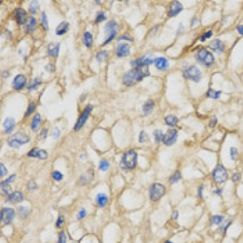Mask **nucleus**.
<instances>
[{
	"label": "nucleus",
	"mask_w": 243,
	"mask_h": 243,
	"mask_svg": "<svg viewBox=\"0 0 243 243\" xmlns=\"http://www.w3.org/2000/svg\"><path fill=\"white\" fill-rule=\"evenodd\" d=\"M155 66L157 67V69L160 70V71H164V70H166L169 67V62H168L167 59L166 58H157V59H155Z\"/></svg>",
	"instance_id": "19"
},
{
	"label": "nucleus",
	"mask_w": 243,
	"mask_h": 243,
	"mask_svg": "<svg viewBox=\"0 0 243 243\" xmlns=\"http://www.w3.org/2000/svg\"><path fill=\"white\" fill-rule=\"evenodd\" d=\"M196 59L199 60L203 65L207 66V67H211L213 65L214 62H215V58L212 55L211 52L206 50V49H201L199 50V52L196 55Z\"/></svg>",
	"instance_id": "4"
},
{
	"label": "nucleus",
	"mask_w": 243,
	"mask_h": 243,
	"mask_svg": "<svg viewBox=\"0 0 243 243\" xmlns=\"http://www.w3.org/2000/svg\"><path fill=\"white\" fill-rule=\"evenodd\" d=\"M41 84H42V82H41L40 79L37 78V79H35V80L32 81V84H30L29 86V90H33V89H35V88H38V87Z\"/></svg>",
	"instance_id": "37"
},
{
	"label": "nucleus",
	"mask_w": 243,
	"mask_h": 243,
	"mask_svg": "<svg viewBox=\"0 0 243 243\" xmlns=\"http://www.w3.org/2000/svg\"><path fill=\"white\" fill-rule=\"evenodd\" d=\"M109 168V163L105 160H102L100 162V166H99V169L102 171H106Z\"/></svg>",
	"instance_id": "38"
},
{
	"label": "nucleus",
	"mask_w": 243,
	"mask_h": 243,
	"mask_svg": "<svg viewBox=\"0 0 243 243\" xmlns=\"http://www.w3.org/2000/svg\"><path fill=\"white\" fill-rule=\"evenodd\" d=\"M148 139V135L145 133L144 130H142V131L139 133V143H144L145 142V141H147Z\"/></svg>",
	"instance_id": "42"
},
{
	"label": "nucleus",
	"mask_w": 243,
	"mask_h": 243,
	"mask_svg": "<svg viewBox=\"0 0 243 243\" xmlns=\"http://www.w3.org/2000/svg\"><path fill=\"white\" fill-rule=\"evenodd\" d=\"M15 119L12 118V117H7V118L5 119L4 122H3V127H4L6 134H10V133H11V131H12V130H14V128H15Z\"/></svg>",
	"instance_id": "18"
},
{
	"label": "nucleus",
	"mask_w": 243,
	"mask_h": 243,
	"mask_svg": "<svg viewBox=\"0 0 243 243\" xmlns=\"http://www.w3.org/2000/svg\"><path fill=\"white\" fill-rule=\"evenodd\" d=\"M183 9L182 3L178 1H174L170 3V8H169V12L168 15L170 17H174L178 15Z\"/></svg>",
	"instance_id": "13"
},
{
	"label": "nucleus",
	"mask_w": 243,
	"mask_h": 243,
	"mask_svg": "<svg viewBox=\"0 0 243 243\" xmlns=\"http://www.w3.org/2000/svg\"><path fill=\"white\" fill-rule=\"evenodd\" d=\"M181 178H182V177H181L180 172H179V171H176V172L173 174L172 176L170 177V182H171V183H174V182H177L180 180Z\"/></svg>",
	"instance_id": "35"
},
{
	"label": "nucleus",
	"mask_w": 243,
	"mask_h": 243,
	"mask_svg": "<svg viewBox=\"0 0 243 243\" xmlns=\"http://www.w3.org/2000/svg\"><path fill=\"white\" fill-rule=\"evenodd\" d=\"M166 193V187L161 183H154L150 188V199L152 201H157L163 196Z\"/></svg>",
	"instance_id": "7"
},
{
	"label": "nucleus",
	"mask_w": 243,
	"mask_h": 243,
	"mask_svg": "<svg viewBox=\"0 0 243 243\" xmlns=\"http://www.w3.org/2000/svg\"><path fill=\"white\" fill-rule=\"evenodd\" d=\"M96 201L99 207L104 208L108 203V196L104 193H99L98 195H96Z\"/></svg>",
	"instance_id": "25"
},
{
	"label": "nucleus",
	"mask_w": 243,
	"mask_h": 243,
	"mask_svg": "<svg viewBox=\"0 0 243 243\" xmlns=\"http://www.w3.org/2000/svg\"><path fill=\"white\" fill-rule=\"evenodd\" d=\"M230 157L231 159L233 161H236L238 157V151L237 149L234 147H232L230 148Z\"/></svg>",
	"instance_id": "39"
},
{
	"label": "nucleus",
	"mask_w": 243,
	"mask_h": 243,
	"mask_svg": "<svg viewBox=\"0 0 243 243\" xmlns=\"http://www.w3.org/2000/svg\"><path fill=\"white\" fill-rule=\"evenodd\" d=\"M68 29H69V24L67 23V22H65V21H63V22L60 23L58 25L55 33L58 36H62L63 34H65L68 31Z\"/></svg>",
	"instance_id": "24"
},
{
	"label": "nucleus",
	"mask_w": 243,
	"mask_h": 243,
	"mask_svg": "<svg viewBox=\"0 0 243 243\" xmlns=\"http://www.w3.org/2000/svg\"><path fill=\"white\" fill-rule=\"evenodd\" d=\"M41 122H42V118H41V116L39 113H36L34 117H33V120H32L31 122V128L32 130L33 131H37L38 130V127L40 126Z\"/></svg>",
	"instance_id": "26"
},
{
	"label": "nucleus",
	"mask_w": 243,
	"mask_h": 243,
	"mask_svg": "<svg viewBox=\"0 0 243 243\" xmlns=\"http://www.w3.org/2000/svg\"><path fill=\"white\" fill-rule=\"evenodd\" d=\"M36 188H37V184L33 181H31V182H29V189L30 191H34Z\"/></svg>",
	"instance_id": "53"
},
{
	"label": "nucleus",
	"mask_w": 243,
	"mask_h": 243,
	"mask_svg": "<svg viewBox=\"0 0 243 243\" xmlns=\"http://www.w3.org/2000/svg\"><path fill=\"white\" fill-rule=\"evenodd\" d=\"M107 57H108V52L105 51H101V52H98L97 54H96V59L97 60V62L101 63V62L105 61V59H107Z\"/></svg>",
	"instance_id": "31"
},
{
	"label": "nucleus",
	"mask_w": 243,
	"mask_h": 243,
	"mask_svg": "<svg viewBox=\"0 0 243 243\" xmlns=\"http://www.w3.org/2000/svg\"><path fill=\"white\" fill-rule=\"evenodd\" d=\"M231 224H232V221H231L230 220H228L225 221V223H224V224H223V226L220 228V230L222 231L223 233H225V232L227 231V229H228V228L229 226H230Z\"/></svg>",
	"instance_id": "45"
},
{
	"label": "nucleus",
	"mask_w": 243,
	"mask_h": 243,
	"mask_svg": "<svg viewBox=\"0 0 243 243\" xmlns=\"http://www.w3.org/2000/svg\"><path fill=\"white\" fill-rule=\"evenodd\" d=\"M26 83H27V79L24 75H18L14 78L12 81V88L16 90H20L22 88L25 86Z\"/></svg>",
	"instance_id": "14"
},
{
	"label": "nucleus",
	"mask_w": 243,
	"mask_h": 243,
	"mask_svg": "<svg viewBox=\"0 0 243 243\" xmlns=\"http://www.w3.org/2000/svg\"><path fill=\"white\" fill-rule=\"evenodd\" d=\"M92 110V105H87L86 108H85L84 111H83V113H81V115L80 116L79 118H78L76 125H75V126H74V130L78 131V130H80V129L84 126V125L85 124L87 120H88V117H89V115H90V113Z\"/></svg>",
	"instance_id": "10"
},
{
	"label": "nucleus",
	"mask_w": 243,
	"mask_h": 243,
	"mask_svg": "<svg viewBox=\"0 0 243 243\" xmlns=\"http://www.w3.org/2000/svg\"><path fill=\"white\" fill-rule=\"evenodd\" d=\"M154 107H155V102L153 100H148L146 102L144 103V105L143 106V110H144V113L145 115H149L151 114L152 112L153 111L154 109Z\"/></svg>",
	"instance_id": "21"
},
{
	"label": "nucleus",
	"mask_w": 243,
	"mask_h": 243,
	"mask_svg": "<svg viewBox=\"0 0 243 243\" xmlns=\"http://www.w3.org/2000/svg\"><path fill=\"white\" fill-rule=\"evenodd\" d=\"M15 20L19 24H24L28 22L27 12L23 8H17L15 11Z\"/></svg>",
	"instance_id": "15"
},
{
	"label": "nucleus",
	"mask_w": 243,
	"mask_h": 243,
	"mask_svg": "<svg viewBox=\"0 0 243 243\" xmlns=\"http://www.w3.org/2000/svg\"><path fill=\"white\" fill-rule=\"evenodd\" d=\"M1 189H2V193L4 195H9L11 193V187L9 185V183H6V182H2L1 183Z\"/></svg>",
	"instance_id": "32"
},
{
	"label": "nucleus",
	"mask_w": 243,
	"mask_h": 243,
	"mask_svg": "<svg viewBox=\"0 0 243 243\" xmlns=\"http://www.w3.org/2000/svg\"><path fill=\"white\" fill-rule=\"evenodd\" d=\"M154 62H155L154 55H152V54H148V55H144V56L136 59V60L132 61L130 64L135 68V67H148V65L154 63Z\"/></svg>",
	"instance_id": "9"
},
{
	"label": "nucleus",
	"mask_w": 243,
	"mask_h": 243,
	"mask_svg": "<svg viewBox=\"0 0 243 243\" xmlns=\"http://www.w3.org/2000/svg\"><path fill=\"white\" fill-rule=\"evenodd\" d=\"M39 10V4L38 1H31L29 3V11L32 14H37Z\"/></svg>",
	"instance_id": "30"
},
{
	"label": "nucleus",
	"mask_w": 243,
	"mask_h": 243,
	"mask_svg": "<svg viewBox=\"0 0 243 243\" xmlns=\"http://www.w3.org/2000/svg\"><path fill=\"white\" fill-rule=\"evenodd\" d=\"M232 180H233L234 182H239V181L241 180V175H240V174H238V173L235 174L233 176V178H232Z\"/></svg>",
	"instance_id": "54"
},
{
	"label": "nucleus",
	"mask_w": 243,
	"mask_h": 243,
	"mask_svg": "<svg viewBox=\"0 0 243 243\" xmlns=\"http://www.w3.org/2000/svg\"><path fill=\"white\" fill-rule=\"evenodd\" d=\"M105 20V13L104 12H99L98 15H97V16H96V23L98 24L100 23V22H102L103 20Z\"/></svg>",
	"instance_id": "48"
},
{
	"label": "nucleus",
	"mask_w": 243,
	"mask_h": 243,
	"mask_svg": "<svg viewBox=\"0 0 243 243\" xmlns=\"http://www.w3.org/2000/svg\"><path fill=\"white\" fill-rule=\"evenodd\" d=\"M52 177L55 181H60L63 179V175L59 171H54L52 174Z\"/></svg>",
	"instance_id": "44"
},
{
	"label": "nucleus",
	"mask_w": 243,
	"mask_h": 243,
	"mask_svg": "<svg viewBox=\"0 0 243 243\" xmlns=\"http://www.w3.org/2000/svg\"><path fill=\"white\" fill-rule=\"evenodd\" d=\"M38 148H35L32 149L31 151L29 152V153L28 154V157H37V155H38Z\"/></svg>",
	"instance_id": "51"
},
{
	"label": "nucleus",
	"mask_w": 243,
	"mask_h": 243,
	"mask_svg": "<svg viewBox=\"0 0 243 243\" xmlns=\"http://www.w3.org/2000/svg\"><path fill=\"white\" fill-rule=\"evenodd\" d=\"M15 216V211L12 208H5L1 211V221L5 224H8L11 222L13 218Z\"/></svg>",
	"instance_id": "12"
},
{
	"label": "nucleus",
	"mask_w": 243,
	"mask_h": 243,
	"mask_svg": "<svg viewBox=\"0 0 243 243\" xmlns=\"http://www.w3.org/2000/svg\"><path fill=\"white\" fill-rule=\"evenodd\" d=\"M24 200V195L20 191H15V192L12 193L9 195L8 199H7V201L10 202V203H20V202H22Z\"/></svg>",
	"instance_id": "20"
},
{
	"label": "nucleus",
	"mask_w": 243,
	"mask_h": 243,
	"mask_svg": "<svg viewBox=\"0 0 243 243\" xmlns=\"http://www.w3.org/2000/svg\"><path fill=\"white\" fill-rule=\"evenodd\" d=\"M178 215H179V213H178V211H175V212H174V213H173L172 218H173V219H174V220H176V219H178Z\"/></svg>",
	"instance_id": "62"
},
{
	"label": "nucleus",
	"mask_w": 243,
	"mask_h": 243,
	"mask_svg": "<svg viewBox=\"0 0 243 243\" xmlns=\"http://www.w3.org/2000/svg\"><path fill=\"white\" fill-rule=\"evenodd\" d=\"M150 75L148 67H141L133 68L125 74L123 77V83L126 86H132L141 81L146 76Z\"/></svg>",
	"instance_id": "1"
},
{
	"label": "nucleus",
	"mask_w": 243,
	"mask_h": 243,
	"mask_svg": "<svg viewBox=\"0 0 243 243\" xmlns=\"http://www.w3.org/2000/svg\"><path fill=\"white\" fill-rule=\"evenodd\" d=\"M41 20H42V26L45 30L49 29V24H48V20H47V15H46V12L43 11L42 13V17H41Z\"/></svg>",
	"instance_id": "33"
},
{
	"label": "nucleus",
	"mask_w": 243,
	"mask_h": 243,
	"mask_svg": "<svg viewBox=\"0 0 243 243\" xmlns=\"http://www.w3.org/2000/svg\"><path fill=\"white\" fill-rule=\"evenodd\" d=\"M35 108H36L35 103L32 102L31 104H30V105H29V108H28V110H27V112H26V114H25L26 117H28V116H29L30 114H31V113L34 111V109H35Z\"/></svg>",
	"instance_id": "46"
},
{
	"label": "nucleus",
	"mask_w": 243,
	"mask_h": 243,
	"mask_svg": "<svg viewBox=\"0 0 243 243\" xmlns=\"http://www.w3.org/2000/svg\"><path fill=\"white\" fill-rule=\"evenodd\" d=\"M216 123H217V119H216V117H214L213 119H212L211 121H210L209 122L210 127H214V126L216 125Z\"/></svg>",
	"instance_id": "58"
},
{
	"label": "nucleus",
	"mask_w": 243,
	"mask_h": 243,
	"mask_svg": "<svg viewBox=\"0 0 243 243\" xmlns=\"http://www.w3.org/2000/svg\"><path fill=\"white\" fill-rule=\"evenodd\" d=\"M60 130L58 127H55L52 132V136L54 139H58L60 135Z\"/></svg>",
	"instance_id": "50"
},
{
	"label": "nucleus",
	"mask_w": 243,
	"mask_h": 243,
	"mask_svg": "<svg viewBox=\"0 0 243 243\" xmlns=\"http://www.w3.org/2000/svg\"><path fill=\"white\" fill-rule=\"evenodd\" d=\"M7 174V168L5 167V166L2 163L0 164V177L1 178H3V177Z\"/></svg>",
	"instance_id": "47"
},
{
	"label": "nucleus",
	"mask_w": 243,
	"mask_h": 243,
	"mask_svg": "<svg viewBox=\"0 0 243 243\" xmlns=\"http://www.w3.org/2000/svg\"><path fill=\"white\" fill-rule=\"evenodd\" d=\"M37 157H38V158L41 160H46L47 159V157H48V153L46 152V150H43V149H38Z\"/></svg>",
	"instance_id": "36"
},
{
	"label": "nucleus",
	"mask_w": 243,
	"mask_h": 243,
	"mask_svg": "<svg viewBox=\"0 0 243 243\" xmlns=\"http://www.w3.org/2000/svg\"><path fill=\"white\" fill-rule=\"evenodd\" d=\"M36 27H37V20L34 17H30L26 23L24 29H25V32L27 33H31L32 32L35 30Z\"/></svg>",
	"instance_id": "23"
},
{
	"label": "nucleus",
	"mask_w": 243,
	"mask_h": 243,
	"mask_svg": "<svg viewBox=\"0 0 243 243\" xmlns=\"http://www.w3.org/2000/svg\"><path fill=\"white\" fill-rule=\"evenodd\" d=\"M212 178L216 183H223L228 179V174L225 168L221 165H218L212 172Z\"/></svg>",
	"instance_id": "6"
},
{
	"label": "nucleus",
	"mask_w": 243,
	"mask_h": 243,
	"mask_svg": "<svg viewBox=\"0 0 243 243\" xmlns=\"http://www.w3.org/2000/svg\"><path fill=\"white\" fill-rule=\"evenodd\" d=\"M216 194H217V195H220V194H221V191H220V190H216Z\"/></svg>",
	"instance_id": "63"
},
{
	"label": "nucleus",
	"mask_w": 243,
	"mask_h": 243,
	"mask_svg": "<svg viewBox=\"0 0 243 243\" xmlns=\"http://www.w3.org/2000/svg\"><path fill=\"white\" fill-rule=\"evenodd\" d=\"M165 122H166V123L167 124L168 126H174L178 122V118L176 116L168 115L167 117H166V118H165Z\"/></svg>",
	"instance_id": "28"
},
{
	"label": "nucleus",
	"mask_w": 243,
	"mask_h": 243,
	"mask_svg": "<svg viewBox=\"0 0 243 243\" xmlns=\"http://www.w3.org/2000/svg\"><path fill=\"white\" fill-rule=\"evenodd\" d=\"M117 29H118L117 24L116 23L115 21H109V22L105 24V33L108 35V38L105 41L103 45L108 44L109 42H111V41L113 40L116 34H117Z\"/></svg>",
	"instance_id": "8"
},
{
	"label": "nucleus",
	"mask_w": 243,
	"mask_h": 243,
	"mask_svg": "<svg viewBox=\"0 0 243 243\" xmlns=\"http://www.w3.org/2000/svg\"><path fill=\"white\" fill-rule=\"evenodd\" d=\"M93 42V38L92 35L89 33V32H86L84 34V43L87 47H91Z\"/></svg>",
	"instance_id": "27"
},
{
	"label": "nucleus",
	"mask_w": 243,
	"mask_h": 243,
	"mask_svg": "<svg viewBox=\"0 0 243 243\" xmlns=\"http://www.w3.org/2000/svg\"><path fill=\"white\" fill-rule=\"evenodd\" d=\"M19 214L21 218H26L29 214V210L25 207H20L19 208Z\"/></svg>",
	"instance_id": "41"
},
{
	"label": "nucleus",
	"mask_w": 243,
	"mask_h": 243,
	"mask_svg": "<svg viewBox=\"0 0 243 243\" xmlns=\"http://www.w3.org/2000/svg\"><path fill=\"white\" fill-rule=\"evenodd\" d=\"M153 135H154V137H155L156 142L157 143H159L162 140L164 135L161 130H154V133H153Z\"/></svg>",
	"instance_id": "34"
},
{
	"label": "nucleus",
	"mask_w": 243,
	"mask_h": 243,
	"mask_svg": "<svg viewBox=\"0 0 243 243\" xmlns=\"http://www.w3.org/2000/svg\"><path fill=\"white\" fill-rule=\"evenodd\" d=\"M220 94H221V92H220V91H216L215 90V89L211 88V89H209V90L208 91V92H207V96L209 97V98L216 100V99L220 98Z\"/></svg>",
	"instance_id": "29"
},
{
	"label": "nucleus",
	"mask_w": 243,
	"mask_h": 243,
	"mask_svg": "<svg viewBox=\"0 0 243 243\" xmlns=\"http://www.w3.org/2000/svg\"><path fill=\"white\" fill-rule=\"evenodd\" d=\"M177 138H178V131L176 129H170L164 135L162 142L167 146H171L176 142Z\"/></svg>",
	"instance_id": "11"
},
{
	"label": "nucleus",
	"mask_w": 243,
	"mask_h": 243,
	"mask_svg": "<svg viewBox=\"0 0 243 243\" xmlns=\"http://www.w3.org/2000/svg\"><path fill=\"white\" fill-rule=\"evenodd\" d=\"M30 138L27 135L23 133V132H18L16 134L13 135L7 140V144L11 148H18L22 144H27L29 142Z\"/></svg>",
	"instance_id": "2"
},
{
	"label": "nucleus",
	"mask_w": 243,
	"mask_h": 243,
	"mask_svg": "<svg viewBox=\"0 0 243 243\" xmlns=\"http://www.w3.org/2000/svg\"><path fill=\"white\" fill-rule=\"evenodd\" d=\"M183 76L186 79L191 80L195 83H199L200 79H201L202 73L200 70L195 66H191L189 68L186 69L183 72Z\"/></svg>",
	"instance_id": "5"
},
{
	"label": "nucleus",
	"mask_w": 243,
	"mask_h": 243,
	"mask_svg": "<svg viewBox=\"0 0 243 243\" xmlns=\"http://www.w3.org/2000/svg\"><path fill=\"white\" fill-rule=\"evenodd\" d=\"M209 47L212 49L214 52L217 53V54H221L224 51V46L223 42L219 39H215L212 42H210Z\"/></svg>",
	"instance_id": "16"
},
{
	"label": "nucleus",
	"mask_w": 243,
	"mask_h": 243,
	"mask_svg": "<svg viewBox=\"0 0 243 243\" xmlns=\"http://www.w3.org/2000/svg\"><path fill=\"white\" fill-rule=\"evenodd\" d=\"M63 223V216H59V219H58V220H57L56 222V226L58 227V228H60V227L62 226Z\"/></svg>",
	"instance_id": "56"
},
{
	"label": "nucleus",
	"mask_w": 243,
	"mask_h": 243,
	"mask_svg": "<svg viewBox=\"0 0 243 243\" xmlns=\"http://www.w3.org/2000/svg\"><path fill=\"white\" fill-rule=\"evenodd\" d=\"M59 46L60 44L59 43H51L49 44L48 46V53L49 55H51V57H54V58H56L59 55Z\"/></svg>",
	"instance_id": "22"
},
{
	"label": "nucleus",
	"mask_w": 243,
	"mask_h": 243,
	"mask_svg": "<svg viewBox=\"0 0 243 243\" xmlns=\"http://www.w3.org/2000/svg\"><path fill=\"white\" fill-rule=\"evenodd\" d=\"M15 174H12V175H11V176L9 177V178H7V179H6V180L3 181V182H6V183H9V182H12V181L14 180V179H15Z\"/></svg>",
	"instance_id": "59"
},
{
	"label": "nucleus",
	"mask_w": 243,
	"mask_h": 243,
	"mask_svg": "<svg viewBox=\"0 0 243 243\" xmlns=\"http://www.w3.org/2000/svg\"><path fill=\"white\" fill-rule=\"evenodd\" d=\"M46 135H47V130H46V129H43V130H42V132L40 133L39 137H40L41 139H44L46 138Z\"/></svg>",
	"instance_id": "55"
},
{
	"label": "nucleus",
	"mask_w": 243,
	"mask_h": 243,
	"mask_svg": "<svg viewBox=\"0 0 243 243\" xmlns=\"http://www.w3.org/2000/svg\"><path fill=\"white\" fill-rule=\"evenodd\" d=\"M203 185H201V186H200V187H199V196L200 198H202V196H203V195H202V192H203Z\"/></svg>",
	"instance_id": "61"
},
{
	"label": "nucleus",
	"mask_w": 243,
	"mask_h": 243,
	"mask_svg": "<svg viewBox=\"0 0 243 243\" xmlns=\"http://www.w3.org/2000/svg\"><path fill=\"white\" fill-rule=\"evenodd\" d=\"M85 216H86V210L84 209V208H82L80 211V212H79V214H78V219L81 220V219L85 217Z\"/></svg>",
	"instance_id": "52"
},
{
	"label": "nucleus",
	"mask_w": 243,
	"mask_h": 243,
	"mask_svg": "<svg viewBox=\"0 0 243 243\" xmlns=\"http://www.w3.org/2000/svg\"><path fill=\"white\" fill-rule=\"evenodd\" d=\"M122 40H126V41H133V39L132 38H130V37L128 35H122V37H120L118 39H117V41H122Z\"/></svg>",
	"instance_id": "57"
},
{
	"label": "nucleus",
	"mask_w": 243,
	"mask_h": 243,
	"mask_svg": "<svg viewBox=\"0 0 243 243\" xmlns=\"http://www.w3.org/2000/svg\"><path fill=\"white\" fill-rule=\"evenodd\" d=\"M67 242V236H66L65 233L62 231L59 233V242L58 243H66Z\"/></svg>",
	"instance_id": "49"
},
{
	"label": "nucleus",
	"mask_w": 243,
	"mask_h": 243,
	"mask_svg": "<svg viewBox=\"0 0 243 243\" xmlns=\"http://www.w3.org/2000/svg\"><path fill=\"white\" fill-rule=\"evenodd\" d=\"M130 46L126 43H123V44H121L118 48L117 50V55L120 58H122V57H126L130 55Z\"/></svg>",
	"instance_id": "17"
},
{
	"label": "nucleus",
	"mask_w": 243,
	"mask_h": 243,
	"mask_svg": "<svg viewBox=\"0 0 243 243\" xmlns=\"http://www.w3.org/2000/svg\"><path fill=\"white\" fill-rule=\"evenodd\" d=\"M212 34H213V32H212V30L208 31L207 33H205L204 34H203V36H202L201 38H200V42H205L207 39H208V38H210L211 37H212Z\"/></svg>",
	"instance_id": "43"
},
{
	"label": "nucleus",
	"mask_w": 243,
	"mask_h": 243,
	"mask_svg": "<svg viewBox=\"0 0 243 243\" xmlns=\"http://www.w3.org/2000/svg\"><path fill=\"white\" fill-rule=\"evenodd\" d=\"M224 220V217L221 216H214L212 217V224L218 225V224H221Z\"/></svg>",
	"instance_id": "40"
},
{
	"label": "nucleus",
	"mask_w": 243,
	"mask_h": 243,
	"mask_svg": "<svg viewBox=\"0 0 243 243\" xmlns=\"http://www.w3.org/2000/svg\"><path fill=\"white\" fill-rule=\"evenodd\" d=\"M165 243H173V242H171V241H166V242Z\"/></svg>",
	"instance_id": "64"
},
{
	"label": "nucleus",
	"mask_w": 243,
	"mask_h": 243,
	"mask_svg": "<svg viewBox=\"0 0 243 243\" xmlns=\"http://www.w3.org/2000/svg\"><path fill=\"white\" fill-rule=\"evenodd\" d=\"M137 163V153L134 150L128 151L122 157L121 165L125 169L133 170L135 168Z\"/></svg>",
	"instance_id": "3"
},
{
	"label": "nucleus",
	"mask_w": 243,
	"mask_h": 243,
	"mask_svg": "<svg viewBox=\"0 0 243 243\" xmlns=\"http://www.w3.org/2000/svg\"><path fill=\"white\" fill-rule=\"evenodd\" d=\"M237 32H238L239 33L241 34V35H243V25L237 26Z\"/></svg>",
	"instance_id": "60"
}]
</instances>
